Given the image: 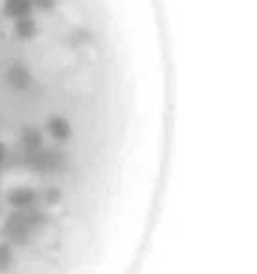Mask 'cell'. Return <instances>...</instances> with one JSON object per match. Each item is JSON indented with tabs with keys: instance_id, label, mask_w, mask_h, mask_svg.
<instances>
[{
	"instance_id": "6da1fadb",
	"label": "cell",
	"mask_w": 257,
	"mask_h": 274,
	"mask_svg": "<svg viewBox=\"0 0 257 274\" xmlns=\"http://www.w3.org/2000/svg\"><path fill=\"white\" fill-rule=\"evenodd\" d=\"M49 131L51 135L58 139V141H66L72 137V126L64 119H51L49 120Z\"/></svg>"
},
{
	"instance_id": "7a4b0ae2",
	"label": "cell",
	"mask_w": 257,
	"mask_h": 274,
	"mask_svg": "<svg viewBox=\"0 0 257 274\" xmlns=\"http://www.w3.org/2000/svg\"><path fill=\"white\" fill-rule=\"evenodd\" d=\"M32 201H34V192L28 190V188H17V190H13L10 193V203L13 207H19V209L30 205Z\"/></svg>"
},
{
	"instance_id": "3957f363",
	"label": "cell",
	"mask_w": 257,
	"mask_h": 274,
	"mask_svg": "<svg viewBox=\"0 0 257 274\" xmlns=\"http://www.w3.org/2000/svg\"><path fill=\"white\" fill-rule=\"evenodd\" d=\"M8 8H10V12L13 15H17V17H23L28 10V0H10L8 2Z\"/></svg>"
},
{
	"instance_id": "277c9868",
	"label": "cell",
	"mask_w": 257,
	"mask_h": 274,
	"mask_svg": "<svg viewBox=\"0 0 257 274\" xmlns=\"http://www.w3.org/2000/svg\"><path fill=\"white\" fill-rule=\"evenodd\" d=\"M25 143L30 147V149H36L42 145V135H40V131L36 130H28L25 133Z\"/></svg>"
},
{
	"instance_id": "5b68a950",
	"label": "cell",
	"mask_w": 257,
	"mask_h": 274,
	"mask_svg": "<svg viewBox=\"0 0 257 274\" xmlns=\"http://www.w3.org/2000/svg\"><path fill=\"white\" fill-rule=\"evenodd\" d=\"M10 263H12V252L6 244H2L0 246V270H6L10 267Z\"/></svg>"
},
{
	"instance_id": "8992f818",
	"label": "cell",
	"mask_w": 257,
	"mask_h": 274,
	"mask_svg": "<svg viewBox=\"0 0 257 274\" xmlns=\"http://www.w3.org/2000/svg\"><path fill=\"white\" fill-rule=\"evenodd\" d=\"M45 197H47V203H51V205H56V203L60 201L62 193H60V190H58V188H51V190H47Z\"/></svg>"
},
{
	"instance_id": "52a82bcc",
	"label": "cell",
	"mask_w": 257,
	"mask_h": 274,
	"mask_svg": "<svg viewBox=\"0 0 257 274\" xmlns=\"http://www.w3.org/2000/svg\"><path fill=\"white\" fill-rule=\"evenodd\" d=\"M2 158H4V147L0 145V162H2Z\"/></svg>"
}]
</instances>
